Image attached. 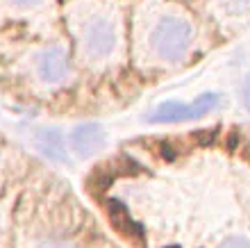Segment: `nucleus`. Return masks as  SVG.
<instances>
[{"instance_id":"nucleus-1","label":"nucleus","mask_w":250,"mask_h":248,"mask_svg":"<svg viewBox=\"0 0 250 248\" xmlns=\"http://www.w3.org/2000/svg\"><path fill=\"white\" fill-rule=\"evenodd\" d=\"M132 48L141 66L175 68L191 57L198 44L196 21L173 2H146L134 16Z\"/></svg>"},{"instance_id":"nucleus-2","label":"nucleus","mask_w":250,"mask_h":248,"mask_svg":"<svg viewBox=\"0 0 250 248\" xmlns=\"http://www.w3.org/2000/svg\"><path fill=\"white\" fill-rule=\"evenodd\" d=\"M75 50L89 68H107L125 55V14L116 0H73L68 7Z\"/></svg>"},{"instance_id":"nucleus-3","label":"nucleus","mask_w":250,"mask_h":248,"mask_svg":"<svg viewBox=\"0 0 250 248\" xmlns=\"http://www.w3.org/2000/svg\"><path fill=\"white\" fill-rule=\"evenodd\" d=\"M71 52L62 44L43 46L30 59V78L41 89H60L71 80Z\"/></svg>"},{"instance_id":"nucleus-4","label":"nucleus","mask_w":250,"mask_h":248,"mask_svg":"<svg viewBox=\"0 0 250 248\" xmlns=\"http://www.w3.org/2000/svg\"><path fill=\"white\" fill-rule=\"evenodd\" d=\"M218 105V93H200L193 103H178V100H166L157 105L150 112L148 121L150 123H185V121H196L209 114Z\"/></svg>"},{"instance_id":"nucleus-5","label":"nucleus","mask_w":250,"mask_h":248,"mask_svg":"<svg viewBox=\"0 0 250 248\" xmlns=\"http://www.w3.org/2000/svg\"><path fill=\"white\" fill-rule=\"evenodd\" d=\"M107 132L100 123H80L71 132V153L78 159H89L103 150Z\"/></svg>"},{"instance_id":"nucleus-6","label":"nucleus","mask_w":250,"mask_h":248,"mask_svg":"<svg viewBox=\"0 0 250 248\" xmlns=\"http://www.w3.org/2000/svg\"><path fill=\"white\" fill-rule=\"evenodd\" d=\"M21 248H75V242L62 228H39L21 242Z\"/></svg>"},{"instance_id":"nucleus-7","label":"nucleus","mask_w":250,"mask_h":248,"mask_svg":"<svg viewBox=\"0 0 250 248\" xmlns=\"http://www.w3.org/2000/svg\"><path fill=\"white\" fill-rule=\"evenodd\" d=\"M34 144H37V148L41 150V155L48 157V159L60 162V164L68 162V148H66V141H64L60 130H50V128L37 130Z\"/></svg>"},{"instance_id":"nucleus-8","label":"nucleus","mask_w":250,"mask_h":248,"mask_svg":"<svg viewBox=\"0 0 250 248\" xmlns=\"http://www.w3.org/2000/svg\"><path fill=\"white\" fill-rule=\"evenodd\" d=\"M216 19L221 21H244L246 16H250V0H211L209 2Z\"/></svg>"},{"instance_id":"nucleus-9","label":"nucleus","mask_w":250,"mask_h":248,"mask_svg":"<svg viewBox=\"0 0 250 248\" xmlns=\"http://www.w3.org/2000/svg\"><path fill=\"white\" fill-rule=\"evenodd\" d=\"M7 12L16 14V16H32L39 14L41 9H46L50 5V0H2Z\"/></svg>"},{"instance_id":"nucleus-10","label":"nucleus","mask_w":250,"mask_h":248,"mask_svg":"<svg viewBox=\"0 0 250 248\" xmlns=\"http://www.w3.org/2000/svg\"><path fill=\"white\" fill-rule=\"evenodd\" d=\"M7 239H9V214L5 207H0V248L7 246Z\"/></svg>"},{"instance_id":"nucleus-11","label":"nucleus","mask_w":250,"mask_h":248,"mask_svg":"<svg viewBox=\"0 0 250 248\" xmlns=\"http://www.w3.org/2000/svg\"><path fill=\"white\" fill-rule=\"evenodd\" d=\"M218 248H250V239L248 237H228L225 242H221Z\"/></svg>"},{"instance_id":"nucleus-12","label":"nucleus","mask_w":250,"mask_h":248,"mask_svg":"<svg viewBox=\"0 0 250 248\" xmlns=\"http://www.w3.org/2000/svg\"><path fill=\"white\" fill-rule=\"evenodd\" d=\"M244 105H246V110L250 112V75L244 80Z\"/></svg>"},{"instance_id":"nucleus-13","label":"nucleus","mask_w":250,"mask_h":248,"mask_svg":"<svg viewBox=\"0 0 250 248\" xmlns=\"http://www.w3.org/2000/svg\"><path fill=\"white\" fill-rule=\"evenodd\" d=\"M0 176H2V153H0Z\"/></svg>"}]
</instances>
